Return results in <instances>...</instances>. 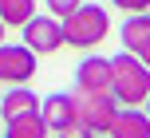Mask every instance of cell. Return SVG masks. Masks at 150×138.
I'll return each instance as SVG.
<instances>
[{
    "label": "cell",
    "mask_w": 150,
    "mask_h": 138,
    "mask_svg": "<svg viewBox=\"0 0 150 138\" xmlns=\"http://www.w3.org/2000/svg\"><path fill=\"white\" fill-rule=\"evenodd\" d=\"M75 87L79 91H111V59L107 55H87L75 67Z\"/></svg>",
    "instance_id": "6"
},
{
    "label": "cell",
    "mask_w": 150,
    "mask_h": 138,
    "mask_svg": "<svg viewBox=\"0 0 150 138\" xmlns=\"http://www.w3.org/2000/svg\"><path fill=\"white\" fill-rule=\"evenodd\" d=\"M107 134L111 138H150V115L138 111V107H119V115H115Z\"/></svg>",
    "instance_id": "9"
},
{
    "label": "cell",
    "mask_w": 150,
    "mask_h": 138,
    "mask_svg": "<svg viewBox=\"0 0 150 138\" xmlns=\"http://www.w3.org/2000/svg\"><path fill=\"white\" fill-rule=\"evenodd\" d=\"M142 111H146V115H150V95H146V103H142Z\"/></svg>",
    "instance_id": "18"
},
{
    "label": "cell",
    "mask_w": 150,
    "mask_h": 138,
    "mask_svg": "<svg viewBox=\"0 0 150 138\" xmlns=\"http://www.w3.org/2000/svg\"><path fill=\"white\" fill-rule=\"evenodd\" d=\"M4 32H8V24H4V20H0V44H4Z\"/></svg>",
    "instance_id": "17"
},
{
    "label": "cell",
    "mask_w": 150,
    "mask_h": 138,
    "mask_svg": "<svg viewBox=\"0 0 150 138\" xmlns=\"http://www.w3.org/2000/svg\"><path fill=\"white\" fill-rule=\"evenodd\" d=\"M55 138H95V130H91L87 123H79V118H75V123L67 126V130H59Z\"/></svg>",
    "instance_id": "14"
},
{
    "label": "cell",
    "mask_w": 150,
    "mask_h": 138,
    "mask_svg": "<svg viewBox=\"0 0 150 138\" xmlns=\"http://www.w3.org/2000/svg\"><path fill=\"white\" fill-rule=\"evenodd\" d=\"M111 32V20H107V8L99 4H79L71 16H63V39L75 51H95L99 44Z\"/></svg>",
    "instance_id": "2"
},
{
    "label": "cell",
    "mask_w": 150,
    "mask_h": 138,
    "mask_svg": "<svg viewBox=\"0 0 150 138\" xmlns=\"http://www.w3.org/2000/svg\"><path fill=\"white\" fill-rule=\"evenodd\" d=\"M4 138H47V123L44 115H20L12 123H4Z\"/></svg>",
    "instance_id": "11"
},
{
    "label": "cell",
    "mask_w": 150,
    "mask_h": 138,
    "mask_svg": "<svg viewBox=\"0 0 150 138\" xmlns=\"http://www.w3.org/2000/svg\"><path fill=\"white\" fill-rule=\"evenodd\" d=\"M40 115H44V123H47V130H67V126L75 123V95H67V91H55V95H47L44 103H40Z\"/></svg>",
    "instance_id": "7"
},
{
    "label": "cell",
    "mask_w": 150,
    "mask_h": 138,
    "mask_svg": "<svg viewBox=\"0 0 150 138\" xmlns=\"http://www.w3.org/2000/svg\"><path fill=\"white\" fill-rule=\"evenodd\" d=\"M115 8H122L127 16H134V12H150V0H111Z\"/></svg>",
    "instance_id": "15"
},
{
    "label": "cell",
    "mask_w": 150,
    "mask_h": 138,
    "mask_svg": "<svg viewBox=\"0 0 150 138\" xmlns=\"http://www.w3.org/2000/svg\"><path fill=\"white\" fill-rule=\"evenodd\" d=\"M119 36H122V47H127V51H138V47L150 39V12L127 16V20H122V28H119Z\"/></svg>",
    "instance_id": "10"
},
{
    "label": "cell",
    "mask_w": 150,
    "mask_h": 138,
    "mask_svg": "<svg viewBox=\"0 0 150 138\" xmlns=\"http://www.w3.org/2000/svg\"><path fill=\"white\" fill-rule=\"evenodd\" d=\"M79 4H83V0H44V8H47L52 16H59V20H63V16H71Z\"/></svg>",
    "instance_id": "13"
},
{
    "label": "cell",
    "mask_w": 150,
    "mask_h": 138,
    "mask_svg": "<svg viewBox=\"0 0 150 138\" xmlns=\"http://www.w3.org/2000/svg\"><path fill=\"white\" fill-rule=\"evenodd\" d=\"M24 44L32 47L36 55H55L59 47H67V39H63V20L59 16H32L28 24H24Z\"/></svg>",
    "instance_id": "4"
},
{
    "label": "cell",
    "mask_w": 150,
    "mask_h": 138,
    "mask_svg": "<svg viewBox=\"0 0 150 138\" xmlns=\"http://www.w3.org/2000/svg\"><path fill=\"white\" fill-rule=\"evenodd\" d=\"M134 55H138V59H142V63H146V67H150V39H146V44H142V47H138V51H134Z\"/></svg>",
    "instance_id": "16"
},
{
    "label": "cell",
    "mask_w": 150,
    "mask_h": 138,
    "mask_svg": "<svg viewBox=\"0 0 150 138\" xmlns=\"http://www.w3.org/2000/svg\"><path fill=\"white\" fill-rule=\"evenodd\" d=\"M36 16V0H0V20L8 28H24Z\"/></svg>",
    "instance_id": "12"
},
{
    "label": "cell",
    "mask_w": 150,
    "mask_h": 138,
    "mask_svg": "<svg viewBox=\"0 0 150 138\" xmlns=\"http://www.w3.org/2000/svg\"><path fill=\"white\" fill-rule=\"evenodd\" d=\"M36 75V51L28 44H0V83L24 87Z\"/></svg>",
    "instance_id": "5"
},
{
    "label": "cell",
    "mask_w": 150,
    "mask_h": 138,
    "mask_svg": "<svg viewBox=\"0 0 150 138\" xmlns=\"http://www.w3.org/2000/svg\"><path fill=\"white\" fill-rule=\"evenodd\" d=\"M111 95L119 99V107H142L150 95V67L127 47L111 55Z\"/></svg>",
    "instance_id": "1"
},
{
    "label": "cell",
    "mask_w": 150,
    "mask_h": 138,
    "mask_svg": "<svg viewBox=\"0 0 150 138\" xmlns=\"http://www.w3.org/2000/svg\"><path fill=\"white\" fill-rule=\"evenodd\" d=\"M0 99H4V91H0Z\"/></svg>",
    "instance_id": "20"
},
{
    "label": "cell",
    "mask_w": 150,
    "mask_h": 138,
    "mask_svg": "<svg viewBox=\"0 0 150 138\" xmlns=\"http://www.w3.org/2000/svg\"><path fill=\"white\" fill-rule=\"evenodd\" d=\"M36 111H40V95L32 91L28 83L24 87H8L4 99H0V118H4V123H12V118H20V115H36Z\"/></svg>",
    "instance_id": "8"
},
{
    "label": "cell",
    "mask_w": 150,
    "mask_h": 138,
    "mask_svg": "<svg viewBox=\"0 0 150 138\" xmlns=\"http://www.w3.org/2000/svg\"><path fill=\"white\" fill-rule=\"evenodd\" d=\"M95 138H111V134H95Z\"/></svg>",
    "instance_id": "19"
},
{
    "label": "cell",
    "mask_w": 150,
    "mask_h": 138,
    "mask_svg": "<svg viewBox=\"0 0 150 138\" xmlns=\"http://www.w3.org/2000/svg\"><path fill=\"white\" fill-rule=\"evenodd\" d=\"M75 115L95 134H107L111 123H115V115H119V99L111 91H75Z\"/></svg>",
    "instance_id": "3"
}]
</instances>
